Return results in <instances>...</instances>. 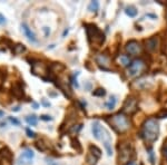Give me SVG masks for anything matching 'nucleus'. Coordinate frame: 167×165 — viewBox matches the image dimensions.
Wrapping results in <instances>:
<instances>
[{
  "label": "nucleus",
  "instance_id": "nucleus-14",
  "mask_svg": "<svg viewBox=\"0 0 167 165\" xmlns=\"http://www.w3.org/2000/svg\"><path fill=\"white\" fill-rule=\"evenodd\" d=\"M156 47H157V38H150L148 40H146V48L148 50H155Z\"/></svg>",
  "mask_w": 167,
  "mask_h": 165
},
{
  "label": "nucleus",
  "instance_id": "nucleus-30",
  "mask_svg": "<svg viewBox=\"0 0 167 165\" xmlns=\"http://www.w3.org/2000/svg\"><path fill=\"white\" fill-rule=\"evenodd\" d=\"M41 104L44 106H46V107H49V106H50V103L46 102V99H45V98H42V99H41Z\"/></svg>",
  "mask_w": 167,
  "mask_h": 165
},
{
  "label": "nucleus",
  "instance_id": "nucleus-1",
  "mask_svg": "<svg viewBox=\"0 0 167 165\" xmlns=\"http://www.w3.org/2000/svg\"><path fill=\"white\" fill-rule=\"evenodd\" d=\"M159 125L155 118H148L143 124L142 137L146 143H153L158 138Z\"/></svg>",
  "mask_w": 167,
  "mask_h": 165
},
{
  "label": "nucleus",
  "instance_id": "nucleus-3",
  "mask_svg": "<svg viewBox=\"0 0 167 165\" xmlns=\"http://www.w3.org/2000/svg\"><path fill=\"white\" fill-rule=\"evenodd\" d=\"M108 122H109V124L112 125V127H113L114 129L116 132H118V133H124V132L127 131L130 126L129 119H128V117H127L123 112L112 116V118L109 119Z\"/></svg>",
  "mask_w": 167,
  "mask_h": 165
},
{
  "label": "nucleus",
  "instance_id": "nucleus-20",
  "mask_svg": "<svg viewBox=\"0 0 167 165\" xmlns=\"http://www.w3.org/2000/svg\"><path fill=\"white\" fill-rule=\"evenodd\" d=\"M70 142H71V146L75 148L76 151H78V152H81V146H80L79 142L77 138H70Z\"/></svg>",
  "mask_w": 167,
  "mask_h": 165
},
{
  "label": "nucleus",
  "instance_id": "nucleus-22",
  "mask_svg": "<svg viewBox=\"0 0 167 165\" xmlns=\"http://www.w3.org/2000/svg\"><path fill=\"white\" fill-rule=\"evenodd\" d=\"M120 61L124 66H127V65H129V57L126 55L120 56Z\"/></svg>",
  "mask_w": 167,
  "mask_h": 165
},
{
  "label": "nucleus",
  "instance_id": "nucleus-33",
  "mask_svg": "<svg viewBox=\"0 0 167 165\" xmlns=\"http://www.w3.org/2000/svg\"><path fill=\"white\" fill-rule=\"evenodd\" d=\"M19 108H20V107H19V106H17V107L13 108V110H15V112H18V110H19Z\"/></svg>",
  "mask_w": 167,
  "mask_h": 165
},
{
  "label": "nucleus",
  "instance_id": "nucleus-32",
  "mask_svg": "<svg viewBox=\"0 0 167 165\" xmlns=\"http://www.w3.org/2000/svg\"><path fill=\"white\" fill-rule=\"evenodd\" d=\"M4 112L0 110V117H4Z\"/></svg>",
  "mask_w": 167,
  "mask_h": 165
},
{
  "label": "nucleus",
  "instance_id": "nucleus-17",
  "mask_svg": "<svg viewBox=\"0 0 167 165\" xmlns=\"http://www.w3.org/2000/svg\"><path fill=\"white\" fill-rule=\"evenodd\" d=\"M116 103H117L116 97H115V96H110L108 102L105 103V106H106L108 110H113L114 107H115V105H116Z\"/></svg>",
  "mask_w": 167,
  "mask_h": 165
},
{
  "label": "nucleus",
  "instance_id": "nucleus-27",
  "mask_svg": "<svg viewBox=\"0 0 167 165\" xmlns=\"http://www.w3.org/2000/svg\"><path fill=\"white\" fill-rule=\"evenodd\" d=\"M7 22V20H6V17H4L2 13H0V25H4Z\"/></svg>",
  "mask_w": 167,
  "mask_h": 165
},
{
  "label": "nucleus",
  "instance_id": "nucleus-28",
  "mask_svg": "<svg viewBox=\"0 0 167 165\" xmlns=\"http://www.w3.org/2000/svg\"><path fill=\"white\" fill-rule=\"evenodd\" d=\"M162 151H163V155L165 156V158L167 160V143H165V144H164L163 149H162Z\"/></svg>",
  "mask_w": 167,
  "mask_h": 165
},
{
  "label": "nucleus",
  "instance_id": "nucleus-24",
  "mask_svg": "<svg viewBox=\"0 0 167 165\" xmlns=\"http://www.w3.org/2000/svg\"><path fill=\"white\" fill-rule=\"evenodd\" d=\"M40 119L46 121V122H49V121H52V117L49 116V115H41V116H40Z\"/></svg>",
  "mask_w": 167,
  "mask_h": 165
},
{
  "label": "nucleus",
  "instance_id": "nucleus-18",
  "mask_svg": "<svg viewBox=\"0 0 167 165\" xmlns=\"http://www.w3.org/2000/svg\"><path fill=\"white\" fill-rule=\"evenodd\" d=\"M98 9H99V4H98V1H92V2L89 4V6H88V10H89L90 13H97Z\"/></svg>",
  "mask_w": 167,
  "mask_h": 165
},
{
  "label": "nucleus",
  "instance_id": "nucleus-31",
  "mask_svg": "<svg viewBox=\"0 0 167 165\" xmlns=\"http://www.w3.org/2000/svg\"><path fill=\"white\" fill-rule=\"evenodd\" d=\"M71 81H72V84H74V86H76V87H78L79 85H78V81H77V79L75 78V76L71 78Z\"/></svg>",
  "mask_w": 167,
  "mask_h": 165
},
{
  "label": "nucleus",
  "instance_id": "nucleus-9",
  "mask_svg": "<svg viewBox=\"0 0 167 165\" xmlns=\"http://www.w3.org/2000/svg\"><path fill=\"white\" fill-rule=\"evenodd\" d=\"M11 94L13 95V97L17 99H21L25 96V92H24V86L20 81H15L11 87Z\"/></svg>",
  "mask_w": 167,
  "mask_h": 165
},
{
  "label": "nucleus",
  "instance_id": "nucleus-10",
  "mask_svg": "<svg viewBox=\"0 0 167 165\" xmlns=\"http://www.w3.org/2000/svg\"><path fill=\"white\" fill-rule=\"evenodd\" d=\"M21 30L24 31V34H25V36L27 37V38L29 39L30 41L33 42H37V38H36V35L33 34V31H31V29H30L29 27H28V25L27 24H21Z\"/></svg>",
  "mask_w": 167,
  "mask_h": 165
},
{
  "label": "nucleus",
  "instance_id": "nucleus-5",
  "mask_svg": "<svg viewBox=\"0 0 167 165\" xmlns=\"http://www.w3.org/2000/svg\"><path fill=\"white\" fill-rule=\"evenodd\" d=\"M138 110L137 107V99L133 96H129V97L126 99V102L124 103V106H123V113L124 114H134L136 113Z\"/></svg>",
  "mask_w": 167,
  "mask_h": 165
},
{
  "label": "nucleus",
  "instance_id": "nucleus-25",
  "mask_svg": "<svg viewBox=\"0 0 167 165\" xmlns=\"http://www.w3.org/2000/svg\"><path fill=\"white\" fill-rule=\"evenodd\" d=\"M26 132H27V135L29 136V137H35L36 136V134H35V132H33L30 128H27L26 129Z\"/></svg>",
  "mask_w": 167,
  "mask_h": 165
},
{
  "label": "nucleus",
  "instance_id": "nucleus-16",
  "mask_svg": "<svg viewBox=\"0 0 167 165\" xmlns=\"http://www.w3.org/2000/svg\"><path fill=\"white\" fill-rule=\"evenodd\" d=\"M125 13L127 16H129V17H136L137 16V9L135 8L134 6H129V7H126L125 9Z\"/></svg>",
  "mask_w": 167,
  "mask_h": 165
},
{
  "label": "nucleus",
  "instance_id": "nucleus-4",
  "mask_svg": "<svg viewBox=\"0 0 167 165\" xmlns=\"http://www.w3.org/2000/svg\"><path fill=\"white\" fill-rule=\"evenodd\" d=\"M118 164L126 165L129 163L134 157H135V149L132 147V145H123L121 147L118 148Z\"/></svg>",
  "mask_w": 167,
  "mask_h": 165
},
{
  "label": "nucleus",
  "instance_id": "nucleus-8",
  "mask_svg": "<svg viewBox=\"0 0 167 165\" xmlns=\"http://www.w3.org/2000/svg\"><path fill=\"white\" fill-rule=\"evenodd\" d=\"M35 154L31 149H26L25 152H22L19 158H18V165H28L31 163V160L33 158Z\"/></svg>",
  "mask_w": 167,
  "mask_h": 165
},
{
  "label": "nucleus",
  "instance_id": "nucleus-34",
  "mask_svg": "<svg viewBox=\"0 0 167 165\" xmlns=\"http://www.w3.org/2000/svg\"><path fill=\"white\" fill-rule=\"evenodd\" d=\"M33 107H35V108H38V104H36V103H33Z\"/></svg>",
  "mask_w": 167,
  "mask_h": 165
},
{
  "label": "nucleus",
  "instance_id": "nucleus-11",
  "mask_svg": "<svg viewBox=\"0 0 167 165\" xmlns=\"http://www.w3.org/2000/svg\"><path fill=\"white\" fill-rule=\"evenodd\" d=\"M92 135H94V137H95L96 140H101V135H103V132H104V129L101 128L99 122H97L96 121V122H94V123H92Z\"/></svg>",
  "mask_w": 167,
  "mask_h": 165
},
{
  "label": "nucleus",
  "instance_id": "nucleus-13",
  "mask_svg": "<svg viewBox=\"0 0 167 165\" xmlns=\"http://www.w3.org/2000/svg\"><path fill=\"white\" fill-rule=\"evenodd\" d=\"M99 158V156H97L96 154H94L92 152H88L87 157H86V162H87L88 165H96L97 160Z\"/></svg>",
  "mask_w": 167,
  "mask_h": 165
},
{
  "label": "nucleus",
  "instance_id": "nucleus-35",
  "mask_svg": "<svg viewBox=\"0 0 167 165\" xmlns=\"http://www.w3.org/2000/svg\"><path fill=\"white\" fill-rule=\"evenodd\" d=\"M128 165H136V164H135L134 162H132V163H129V164H128Z\"/></svg>",
  "mask_w": 167,
  "mask_h": 165
},
{
  "label": "nucleus",
  "instance_id": "nucleus-23",
  "mask_svg": "<svg viewBox=\"0 0 167 165\" xmlns=\"http://www.w3.org/2000/svg\"><path fill=\"white\" fill-rule=\"evenodd\" d=\"M8 119H9V122H10V123L13 124V125H16V126H19V125H20V122H19L16 117H9Z\"/></svg>",
  "mask_w": 167,
  "mask_h": 165
},
{
  "label": "nucleus",
  "instance_id": "nucleus-12",
  "mask_svg": "<svg viewBox=\"0 0 167 165\" xmlns=\"http://www.w3.org/2000/svg\"><path fill=\"white\" fill-rule=\"evenodd\" d=\"M96 61L100 66V68H103V69H108L107 67H108L110 60H109V58L106 55H103V54H101V55H98L96 57Z\"/></svg>",
  "mask_w": 167,
  "mask_h": 165
},
{
  "label": "nucleus",
  "instance_id": "nucleus-7",
  "mask_svg": "<svg viewBox=\"0 0 167 165\" xmlns=\"http://www.w3.org/2000/svg\"><path fill=\"white\" fill-rule=\"evenodd\" d=\"M125 49H126V53H127V54L135 56V55L140 54V51H142V47H140V45H139L136 40H130V41L127 42Z\"/></svg>",
  "mask_w": 167,
  "mask_h": 165
},
{
  "label": "nucleus",
  "instance_id": "nucleus-6",
  "mask_svg": "<svg viewBox=\"0 0 167 165\" xmlns=\"http://www.w3.org/2000/svg\"><path fill=\"white\" fill-rule=\"evenodd\" d=\"M144 67H145L144 61H143L142 59H136V60H134L133 63L128 66V70H127V73H128V75L132 77L137 76L138 74H140V73L143 72Z\"/></svg>",
  "mask_w": 167,
  "mask_h": 165
},
{
  "label": "nucleus",
  "instance_id": "nucleus-19",
  "mask_svg": "<svg viewBox=\"0 0 167 165\" xmlns=\"http://www.w3.org/2000/svg\"><path fill=\"white\" fill-rule=\"evenodd\" d=\"M26 122L31 125V126H36L37 125V117L35 115H31V116H27L26 117Z\"/></svg>",
  "mask_w": 167,
  "mask_h": 165
},
{
  "label": "nucleus",
  "instance_id": "nucleus-21",
  "mask_svg": "<svg viewBox=\"0 0 167 165\" xmlns=\"http://www.w3.org/2000/svg\"><path fill=\"white\" fill-rule=\"evenodd\" d=\"M105 94H106V92H105L104 88H98V89H96L95 92H92V95H94V96H100V97L105 96Z\"/></svg>",
  "mask_w": 167,
  "mask_h": 165
},
{
  "label": "nucleus",
  "instance_id": "nucleus-26",
  "mask_svg": "<svg viewBox=\"0 0 167 165\" xmlns=\"http://www.w3.org/2000/svg\"><path fill=\"white\" fill-rule=\"evenodd\" d=\"M42 31H44V34H45L46 37H48V36L50 35V29L48 28V27H44V28H42Z\"/></svg>",
  "mask_w": 167,
  "mask_h": 165
},
{
  "label": "nucleus",
  "instance_id": "nucleus-2",
  "mask_svg": "<svg viewBox=\"0 0 167 165\" xmlns=\"http://www.w3.org/2000/svg\"><path fill=\"white\" fill-rule=\"evenodd\" d=\"M86 33H87L88 41L90 45L95 47H100L105 41V35L96 25H86Z\"/></svg>",
  "mask_w": 167,
  "mask_h": 165
},
{
  "label": "nucleus",
  "instance_id": "nucleus-29",
  "mask_svg": "<svg viewBox=\"0 0 167 165\" xmlns=\"http://www.w3.org/2000/svg\"><path fill=\"white\" fill-rule=\"evenodd\" d=\"M158 117H167V112H165V110H163V112H160L158 114Z\"/></svg>",
  "mask_w": 167,
  "mask_h": 165
},
{
  "label": "nucleus",
  "instance_id": "nucleus-15",
  "mask_svg": "<svg viewBox=\"0 0 167 165\" xmlns=\"http://www.w3.org/2000/svg\"><path fill=\"white\" fill-rule=\"evenodd\" d=\"M25 50H26V47L22 44H17V45H15L13 47V54H15V55H20Z\"/></svg>",
  "mask_w": 167,
  "mask_h": 165
}]
</instances>
